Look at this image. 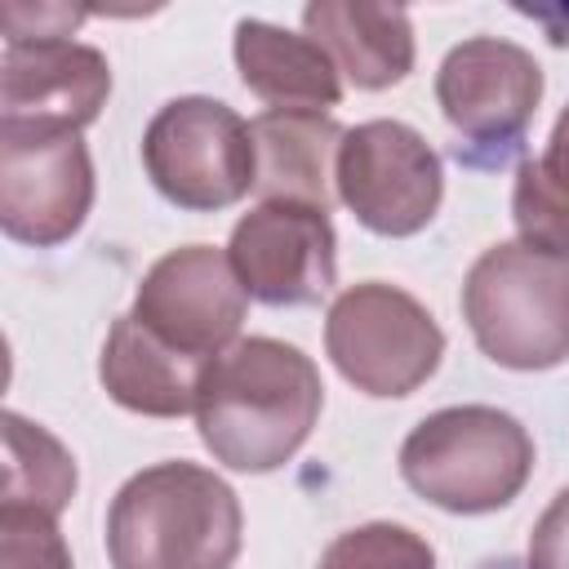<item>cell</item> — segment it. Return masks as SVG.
<instances>
[{"label":"cell","mask_w":569,"mask_h":569,"mask_svg":"<svg viewBox=\"0 0 569 569\" xmlns=\"http://www.w3.org/2000/svg\"><path fill=\"white\" fill-rule=\"evenodd\" d=\"M231 53L244 89L271 111H329L342 98V71L311 36L262 18H240Z\"/></svg>","instance_id":"obj_14"},{"label":"cell","mask_w":569,"mask_h":569,"mask_svg":"<svg viewBox=\"0 0 569 569\" xmlns=\"http://www.w3.org/2000/svg\"><path fill=\"white\" fill-rule=\"evenodd\" d=\"M320 409L325 382L307 351L280 338H240L204 365L196 431L213 462L262 476L307 445Z\"/></svg>","instance_id":"obj_1"},{"label":"cell","mask_w":569,"mask_h":569,"mask_svg":"<svg viewBox=\"0 0 569 569\" xmlns=\"http://www.w3.org/2000/svg\"><path fill=\"white\" fill-rule=\"evenodd\" d=\"M529 569H569V485L547 502L529 533Z\"/></svg>","instance_id":"obj_21"},{"label":"cell","mask_w":569,"mask_h":569,"mask_svg":"<svg viewBox=\"0 0 569 569\" xmlns=\"http://www.w3.org/2000/svg\"><path fill=\"white\" fill-rule=\"evenodd\" d=\"M93 209V160L67 129H0V227L18 244L53 249Z\"/></svg>","instance_id":"obj_8"},{"label":"cell","mask_w":569,"mask_h":569,"mask_svg":"<svg viewBox=\"0 0 569 569\" xmlns=\"http://www.w3.org/2000/svg\"><path fill=\"white\" fill-rule=\"evenodd\" d=\"M511 218L520 231V244L569 262V191L542 169V160H520L516 187H511Z\"/></svg>","instance_id":"obj_18"},{"label":"cell","mask_w":569,"mask_h":569,"mask_svg":"<svg viewBox=\"0 0 569 569\" xmlns=\"http://www.w3.org/2000/svg\"><path fill=\"white\" fill-rule=\"evenodd\" d=\"M84 22V9L67 4H4V40H67Z\"/></svg>","instance_id":"obj_22"},{"label":"cell","mask_w":569,"mask_h":569,"mask_svg":"<svg viewBox=\"0 0 569 569\" xmlns=\"http://www.w3.org/2000/svg\"><path fill=\"white\" fill-rule=\"evenodd\" d=\"M111 93L107 53L80 40H4L0 129H67L98 120Z\"/></svg>","instance_id":"obj_12"},{"label":"cell","mask_w":569,"mask_h":569,"mask_svg":"<svg viewBox=\"0 0 569 569\" xmlns=\"http://www.w3.org/2000/svg\"><path fill=\"white\" fill-rule=\"evenodd\" d=\"M405 485L440 511L485 516L520 498L533 476V436L493 405H449L427 413L400 445Z\"/></svg>","instance_id":"obj_3"},{"label":"cell","mask_w":569,"mask_h":569,"mask_svg":"<svg viewBox=\"0 0 569 569\" xmlns=\"http://www.w3.org/2000/svg\"><path fill=\"white\" fill-rule=\"evenodd\" d=\"M302 27L356 89H391L413 71V22L400 4L311 0Z\"/></svg>","instance_id":"obj_13"},{"label":"cell","mask_w":569,"mask_h":569,"mask_svg":"<svg viewBox=\"0 0 569 569\" xmlns=\"http://www.w3.org/2000/svg\"><path fill=\"white\" fill-rule=\"evenodd\" d=\"M542 160V169L569 191V102H565V111L556 116V124H551V138H547V151L538 156Z\"/></svg>","instance_id":"obj_23"},{"label":"cell","mask_w":569,"mask_h":569,"mask_svg":"<svg viewBox=\"0 0 569 569\" xmlns=\"http://www.w3.org/2000/svg\"><path fill=\"white\" fill-rule=\"evenodd\" d=\"M142 169L151 187L178 209H231L258 187L253 129L218 98H173L142 129Z\"/></svg>","instance_id":"obj_5"},{"label":"cell","mask_w":569,"mask_h":569,"mask_svg":"<svg viewBox=\"0 0 569 569\" xmlns=\"http://www.w3.org/2000/svg\"><path fill=\"white\" fill-rule=\"evenodd\" d=\"M325 351L356 391L396 400L440 369L445 329L409 289L360 280L333 298L325 316Z\"/></svg>","instance_id":"obj_6"},{"label":"cell","mask_w":569,"mask_h":569,"mask_svg":"<svg viewBox=\"0 0 569 569\" xmlns=\"http://www.w3.org/2000/svg\"><path fill=\"white\" fill-rule=\"evenodd\" d=\"M240 542L236 489L187 458L142 467L107 507L111 569H231Z\"/></svg>","instance_id":"obj_2"},{"label":"cell","mask_w":569,"mask_h":569,"mask_svg":"<svg viewBox=\"0 0 569 569\" xmlns=\"http://www.w3.org/2000/svg\"><path fill=\"white\" fill-rule=\"evenodd\" d=\"M436 102L467 142L507 151L525 138L542 102V67L516 40L471 36L445 53Z\"/></svg>","instance_id":"obj_11"},{"label":"cell","mask_w":569,"mask_h":569,"mask_svg":"<svg viewBox=\"0 0 569 569\" xmlns=\"http://www.w3.org/2000/svg\"><path fill=\"white\" fill-rule=\"evenodd\" d=\"M76 458L58 436L22 413H4V502L58 516L76 498Z\"/></svg>","instance_id":"obj_17"},{"label":"cell","mask_w":569,"mask_h":569,"mask_svg":"<svg viewBox=\"0 0 569 569\" xmlns=\"http://www.w3.org/2000/svg\"><path fill=\"white\" fill-rule=\"evenodd\" d=\"M227 262L253 302H320L338 280V236L329 209L298 200H258L231 227Z\"/></svg>","instance_id":"obj_10"},{"label":"cell","mask_w":569,"mask_h":569,"mask_svg":"<svg viewBox=\"0 0 569 569\" xmlns=\"http://www.w3.org/2000/svg\"><path fill=\"white\" fill-rule=\"evenodd\" d=\"M316 569H436V551L409 525L373 520L338 533L320 551Z\"/></svg>","instance_id":"obj_19"},{"label":"cell","mask_w":569,"mask_h":569,"mask_svg":"<svg viewBox=\"0 0 569 569\" xmlns=\"http://www.w3.org/2000/svg\"><path fill=\"white\" fill-rule=\"evenodd\" d=\"M98 378L107 396L142 418H182L196 413V391L204 378V365L173 351L160 342L147 325H138L129 311L111 320L102 356H98Z\"/></svg>","instance_id":"obj_15"},{"label":"cell","mask_w":569,"mask_h":569,"mask_svg":"<svg viewBox=\"0 0 569 569\" xmlns=\"http://www.w3.org/2000/svg\"><path fill=\"white\" fill-rule=\"evenodd\" d=\"M244 311L249 293L236 280L227 253L213 244H182L147 267L129 316L173 351L209 365L231 342H240Z\"/></svg>","instance_id":"obj_9"},{"label":"cell","mask_w":569,"mask_h":569,"mask_svg":"<svg viewBox=\"0 0 569 569\" xmlns=\"http://www.w3.org/2000/svg\"><path fill=\"white\" fill-rule=\"evenodd\" d=\"M0 569H76L58 516L0 502Z\"/></svg>","instance_id":"obj_20"},{"label":"cell","mask_w":569,"mask_h":569,"mask_svg":"<svg viewBox=\"0 0 569 569\" xmlns=\"http://www.w3.org/2000/svg\"><path fill=\"white\" fill-rule=\"evenodd\" d=\"M333 187L360 227L400 240L418 236L436 218L445 200V169L413 124L365 120L342 133Z\"/></svg>","instance_id":"obj_7"},{"label":"cell","mask_w":569,"mask_h":569,"mask_svg":"<svg viewBox=\"0 0 569 569\" xmlns=\"http://www.w3.org/2000/svg\"><path fill=\"white\" fill-rule=\"evenodd\" d=\"M258 151V196L262 200H298L329 209L338 187V147L342 124L325 111H262L249 120Z\"/></svg>","instance_id":"obj_16"},{"label":"cell","mask_w":569,"mask_h":569,"mask_svg":"<svg viewBox=\"0 0 569 569\" xmlns=\"http://www.w3.org/2000/svg\"><path fill=\"white\" fill-rule=\"evenodd\" d=\"M462 320L493 365L556 369L569 360V262L520 240L489 244L462 280Z\"/></svg>","instance_id":"obj_4"}]
</instances>
